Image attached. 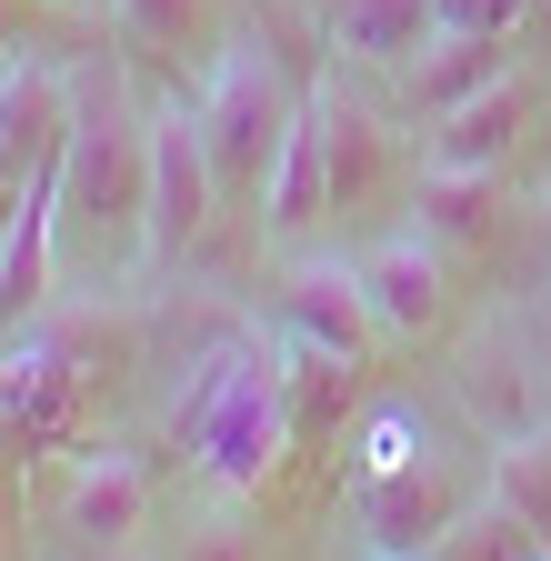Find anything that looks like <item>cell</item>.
<instances>
[{"mask_svg": "<svg viewBox=\"0 0 551 561\" xmlns=\"http://www.w3.org/2000/svg\"><path fill=\"white\" fill-rule=\"evenodd\" d=\"M291 341L282 331H231L191 362L181 401H171V442L191 451V471L211 491H261L291 451Z\"/></svg>", "mask_w": 551, "mask_h": 561, "instance_id": "obj_1", "label": "cell"}, {"mask_svg": "<svg viewBox=\"0 0 551 561\" xmlns=\"http://www.w3.org/2000/svg\"><path fill=\"white\" fill-rule=\"evenodd\" d=\"M141 191H151V111H130L120 81H71V140L50 161L60 251H101L141 231Z\"/></svg>", "mask_w": 551, "mask_h": 561, "instance_id": "obj_2", "label": "cell"}, {"mask_svg": "<svg viewBox=\"0 0 551 561\" xmlns=\"http://www.w3.org/2000/svg\"><path fill=\"white\" fill-rule=\"evenodd\" d=\"M191 111H200V140H211L221 201L261 221V191H271V171H282V151H291V130H301L311 91L291 81L282 60H271V41H261V31H241V41H221V50H211V81H200V101H191Z\"/></svg>", "mask_w": 551, "mask_h": 561, "instance_id": "obj_3", "label": "cell"}, {"mask_svg": "<svg viewBox=\"0 0 551 561\" xmlns=\"http://www.w3.org/2000/svg\"><path fill=\"white\" fill-rule=\"evenodd\" d=\"M221 171H211V140H200V111L191 101H171V111H151V191H141V251L171 271V261H191L200 241H211V221H221Z\"/></svg>", "mask_w": 551, "mask_h": 561, "instance_id": "obj_4", "label": "cell"}, {"mask_svg": "<svg viewBox=\"0 0 551 561\" xmlns=\"http://www.w3.org/2000/svg\"><path fill=\"white\" fill-rule=\"evenodd\" d=\"M481 491H492V481H481L461 451H422V461H401V471H361L352 481V522L371 531V551H441V531L481 502Z\"/></svg>", "mask_w": 551, "mask_h": 561, "instance_id": "obj_5", "label": "cell"}, {"mask_svg": "<svg viewBox=\"0 0 551 561\" xmlns=\"http://www.w3.org/2000/svg\"><path fill=\"white\" fill-rule=\"evenodd\" d=\"M271 331H282L291 351H321V362L361 371V351L381 341V321H371V291H361L352 251H282V271H271Z\"/></svg>", "mask_w": 551, "mask_h": 561, "instance_id": "obj_6", "label": "cell"}, {"mask_svg": "<svg viewBox=\"0 0 551 561\" xmlns=\"http://www.w3.org/2000/svg\"><path fill=\"white\" fill-rule=\"evenodd\" d=\"M352 271H361V291H371L381 341H422V331L451 311V251H441L422 221H391V231H371V241L352 251Z\"/></svg>", "mask_w": 551, "mask_h": 561, "instance_id": "obj_7", "label": "cell"}, {"mask_svg": "<svg viewBox=\"0 0 551 561\" xmlns=\"http://www.w3.org/2000/svg\"><path fill=\"white\" fill-rule=\"evenodd\" d=\"M311 111H321V151H331V221H361V210H381L391 191H411L401 181V140H391V121L371 101H352L341 81H321Z\"/></svg>", "mask_w": 551, "mask_h": 561, "instance_id": "obj_8", "label": "cell"}, {"mask_svg": "<svg viewBox=\"0 0 551 561\" xmlns=\"http://www.w3.org/2000/svg\"><path fill=\"white\" fill-rule=\"evenodd\" d=\"M531 121H541V81H531V70H512V81H492L481 101H461V111L432 121L422 161H451V171H512L521 140H531Z\"/></svg>", "mask_w": 551, "mask_h": 561, "instance_id": "obj_9", "label": "cell"}, {"mask_svg": "<svg viewBox=\"0 0 551 561\" xmlns=\"http://www.w3.org/2000/svg\"><path fill=\"white\" fill-rule=\"evenodd\" d=\"M141 522H151V471L130 461V451H81L71 461V481H60V531H81L91 551H111V541H141Z\"/></svg>", "mask_w": 551, "mask_h": 561, "instance_id": "obj_10", "label": "cell"}, {"mask_svg": "<svg viewBox=\"0 0 551 561\" xmlns=\"http://www.w3.org/2000/svg\"><path fill=\"white\" fill-rule=\"evenodd\" d=\"M432 41H441V0H321V50L361 70H401Z\"/></svg>", "mask_w": 551, "mask_h": 561, "instance_id": "obj_11", "label": "cell"}, {"mask_svg": "<svg viewBox=\"0 0 551 561\" xmlns=\"http://www.w3.org/2000/svg\"><path fill=\"white\" fill-rule=\"evenodd\" d=\"M401 210H411L441 251H492V241H502V171L422 161V171H411V191H401Z\"/></svg>", "mask_w": 551, "mask_h": 561, "instance_id": "obj_12", "label": "cell"}, {"mask_svg": "<svg viewBox=\"0 0 551 561\" xmlns=\"http://www.w3.org/2000/svg\"><path fill=\"white\" fill-rule=\"evenodd\" d=\"M512 41H481V31H441L422 60H401V101L422 111V121H441V111H461V101H481L492 81H512Z\"/></svg>", "mask_w": 551, "mask_h": 561, "instance_id": "obj_13", "label": "cell"}, {"mask_svg": "<svg viewBox=\"0 0 551 561\" xmlns=\"http://www.w3.org/2000/svg\"><path fill=\"white\" fill-rule=\"evenodd\" d=\"M321 221H331V151H321V111H301L282 171H271V191H261V231L282 241V251H301Z\"/></svg>", "mask_w": 551, "mask_h": 561, "instance_id": "obj_14", "label": "cell"}, {"mask_svg": "<svg viewBox=\"0 0 551 561\" xmlns=\"http://www.w3.org/2000/svg\"><path fill=\"white\" fill-rule=\"evenodd\" d=\"M111 31H120L130 60H200V50H221L211 0H111Z\"/></svg>", "mask_w": 551, "mask_h": 561, "instance_id": "obj_15", "label": "cell"}, {"mask_svg": "<svg viewBox=\"0 0 551 561\" xmlns=\"http://www.w3.org/2000/svg\"><path fill=\"white\" fill-rule=\"evenodd\" d=\"M432 561H551V531H541V522H521L502 491H481V502L441 531V551H432Z\"/></svg>", "mask_w": 551, "mask_h": 561, "instance_id": "obj_16", "label": "cell"}, {"mask_svg": "<svg viewBox=\"0 0 551 561\" xmlns=\"http://www.w3.org/2000/svg\"><path fill=\"white\" fill-rule=\"evenodd\" d=\"M352 451H361L352 481H361V471H401V461H422V451H432V421L411 411V401H381V411L361 421V442H352Z\"/></svg>", "mask_w": 551, "mask_h": 561, "instance_id": "obj_17", "label": "cell"}, {"mask_svg": "<svg viewBox=\"0 0 551 561\" xmlns=\"http://www.w3.org/2000/svg\"><path fill=\"white\" fill-rule=\"evenodd\" d=\"M531 21V0H441V31H481V41H512Z\"/></svg>", "mask_w": 551, "mask_h": 561, "instance_id": "obj_18", "label": "cell"}, {"mask_svg": "<svg viewBox=\"0 0 551 561\" xmlns=\"http://www.w3.org/2000/svg\"><path fill=\"white\" fill-rule=\"evenodd\" d=\"M31 191H41V181H31V171L11 161V140H0V231H11V221H21V201H31Z\"/></svg>", "mask_w": 551, "mask_h": 561, "instance_id": "obj_19", "label": "cell"}, {"mask_svg": "<svg viewBox=\"0 0 551 561\" xmlns=\"http://www.w3.org/2000/svg\"><path fill=\"white\" fill-rule=\"evenodd\" d=\"M181 561H261L241 531H200V541H181Z\"/></svg>", "mask_w": 551, "mask_h": 561, "instance_id": "obj_20", "label": "cell"}, {"mask_svg": "<svg viewBox=\"0 0 551 561\" xmlns=\"http://www.w3.org/2000/svg\"><path fill=\"white\" fill-rule=\"evenodd\" d=\"M521 161H531V181L551 191V91H541V121H531V140H521Z\"/></svg>", "mask_w": 551, "mask_h": 561, "instance_id": "obj_21", "label": "cell"}, {"mask_svg": "<svg viewBox=\"0 0 551 561\" xmlns=\"http://www.w3.org/2000/svg\"><path fill=\"white\" fill-rule=\"evenodd\" d=\"M91 561H141V551H130V541H111V551H91Z\"/></svg>", "mask_w": 551, "mask_h": 561, "instance_id": "obj_22", "label": "cell"}, {"mask_svg": "<svg viewBox=\"0 0 551 561\" xmlns=\"http://www.w3.org/2000/svg\"><path fill=\"white\" fill-rule=\"evenodd\" d=\"M371 561H432V551H371Z\"/></svg>", "mask_w": 551, "mask_h": 561, "instance_id": "obj_23", "label": "cell"}, {"mask_svg": "<svg viewBox=\"0 0 551 561\" xmlns=\"http://www.w3.org/2000/svg\"><path fill=\"white\" fill-rule=\"evenodd\" d=\"M0 321H11V311H0Z\"/></svg>", "mask_w": 551, "mask_h": 561, "instance_id": "obj_24", "label": "cell"}]
</instances>
